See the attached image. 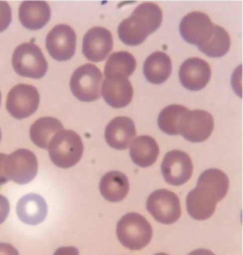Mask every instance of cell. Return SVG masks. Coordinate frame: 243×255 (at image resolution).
Listing matches in <instances>:
<instances>
[{
    "label": "cell",
    "instance_id": "34",
    "mask_svg": "<svg viewBox=\"0 0 243 255\" xmlns=\"http://www.w3.org/2000/svg\"><path fill=\"white\" fill-rule=\"evenodd\" d=\"M167 255V254H165V253H158V254H156V255Z\"/></svg>",
    "mask_w": 243,
    "mask_h": 255
},
{
    "label": "cell",
    "instance_id": "23",
    "mask_svg": "<svg viewBox=\"0 0 243 255\" xmlns=\"http://www.w3.org/2000/svg\"><path fill=\"white\" fill-rule=\"evenodd\" d=\"M62 129H64L63 125L60 121L53 117H44L38 119L31 126L29 133L31 140L35 145L47 149L55 134Z\"/></svg>",
    "mask_w": 243,
    "mask_h": 255
},
{
    "label": "cell",
    "instance_id": "18",
    "mask_svg": "<svg viewBox=\"0 0 243 255\" xmlns=\"http://www.w3.org/2000/svg\"><path fill=\"white\" fill-rule=\"evenodd\" d=\"M51 16L50 5L44 1H24L19 8L20 23L29 30H39L47 25Z\"/></svg>",
    "mask_w": 243,
    "mask_h": 255
},
{
    "label": "cell",
    "instance_id": "29",
    "mask_svg": "<svg viewBox=\"0 0 243 255\" xmlns=\"http://www.w3.org/2000/svg\"><path fill=\"white\" fill-rule=\"evenodd\" d=\"M10 211L8 200L3 195H0V225L6 220Z\"/></svg>",
    "mask_w": 243,
    "mask_h": 255
},
{
    "label": "cell",
    "instance_id": "32",
    "mask_svg": "<svg viewBox=\"0 0 243 255\" xmlns=\"http://www.w3.org/2000/svg\"><path fill=\"white\" fill-rule=\"evenodd\" d=\"M53 255H80L78 249L73 246L60 247L56 249Z\"/></svg>",
    "mask_w": 243,
    "mask_h": 255
},
{
    "label": "cell",
    "instance_id": "16",
    "mask_svg": "<svg viewBox=\"0 0 243 255\" xmlns=\"http://www.w3.org/2000/svg\"><path fill=\"white\" fill-rule=\"evenodd\" d=\"M102 96L113 108H124L130 104L133 89L130 82L120 77H106L103 83Z\"/></svg>",
    "mask_w": 243,
    "mask_h": 255
},
{
    "label": "cell",
    "instance_id": "12",
    "mask_svg": "<svg viewBox=\"0 0 243 255\" xmlns=\"http://www.w3.org/2000/svg\"><path fill=\"white\" fill-rule=\"evenodd\" d=\"M161 170L164 179L168 184L179 186L184 184L191 178L193 165L187 153L174 150L165 155Z\"/></svg>",
    "mask_w": 243,
    "mask_h": 255
},
{
    "label": "cell",
    "instance_id": "20",
    "mask_svg": "<svg viewBox=\"0 0 243 255\" xmlns=\"http://www.w3.org/2000/svg\"><path fill=\"white\" fill-rule=\"evenodd\" d=\"M127 177L120 171H112L103 176L100 182L101 195L110 202L123 201L129 192Z\"/></svg>",
    "mask_w": 243,
    "mask_h": 255
},
{
    "label": "cell",
    "instance_id": "9",
    "mask_svg": "<svg viewBox=\"0 0 243 255\" xmlns=\"http://www.w3.org/2000/svg\"><path fill=\"white\" fill-rule=\"evenodd\" d=\"M39 104L40 95L36 88L27 84H18L8 93L6 109L12 117L21 120L33 115Z\"/></svg>",
    "mask_w": 243,
    "mask_h": 255
},
{
    "label": "cell",
    "instance_id": "13",
    "mask_svg": "<svg viewBox=\"0 0 243 255\" xmlns=\"http://www.w3.org/2000/svg\"><path fill=\"white\" fill-rule=\"evenodd\" d=\"M218 202L219 201L217 195L211 187L197 183L196 187L188 194L186 208L192 219L198 221L207 220L216 211Z\"/></svg>",
    "mask_w": 243,
    "mask_h": 255
},
{
    "label": "cell",
    "instance_id": "25",
    "mask_svg": "<svg viewBox=\"0 0 243 255\" xmlns=\"http://www.w3.org/2000/svg\"><path fill=\"white\" fill-rule=\"evenodd\" d=\"M231 38L224 28L215 25L214 32L208 42L198 47V50L206 56L212 58H220L229 51Z\"/></svg>",
    "mask_w": 243,
    "mask_h": 255
},
{
    "label": "cell",
    "instance_id": "1",
    "mask_svg": "<svg viewBox=\"0 0 243 255\" xmlns=\"http://www.w3.org/2000/svg\"><path fill=\"white\" fill-rule=\"evenodd\" d=\"M162 20V10L153 2H144L118 28L119 38L128 46L142 44L147 37L157 30Z\"/></svg>",
    "mask_w": 243,
    "mask_h": 255
},
{
    "label": "cell",
    "instance_id": "27",
    "mask_svg": "<svg viewBox=\"0 0 243 255\" xmlns=\"http://www.w3.org/2000/svg\"><path fill=\"white\" fill-rule=\"evenodd\" d=\"M187 110L186 107L180 105H170L165 107L161 111L158 117L159 129L168 135H179V120L180 116Z\"/></svg>",
    "mask_w": 243,
    "mask_h": 255
},
{
    "label": "cell",
    "instance_id": "24",
    "mask_svg": "<svg viewBox=\"0 0 243 255\" xmlns=\"http://www.w3.org/2000/svg\"><path fill=\"white\" fill-rule=\"evenodd\" d=\"M136 68V61L131 53L126 51L113 53L106 62L104 75L106 77H120L127 79Z\"/></svg>",
    "mask_w": 243,
    "mask_h": 255
},
{
    "label": "cell",
    "instance_id": "11",
    "mask_svg": "<svg viewBox=\"0 0 243 255\" xmlns=\"http://www.w3.org/2000/svg\"><path fill=\"white\" fill-rule=\"evenodd\" d=\"M77 35L65 24L55 26L46 38V47L52 58L59 62L70 60L75 54Z\"/></svg>",
    "mask_w": 243,
    "mask_h": 255
},
{
    "label": "cell",
    "instance_id": "7",
    "mask_svg": "<svg viewBox=\"0 0 243 255\" xmlns=\"http://www.w3.org/2000/svg\"><path fill=\"white\" fill-rule=\"evenodd\" d=\"M147 211L159 223L171 225L181 216L180 199L174 192L158 189L149 195L146 203Z\"/></svg>",
    "mask_w": 243,
    "mask_h": 255
},
{
    "label": "cell",
    "instance_id": "30",
    "mask_svg": "<svg viewBox=\"0 0 243 255\" xmlns=\"http://www.w3.org/2000/svg\"><path fill=\"white\" fill-rule=\"evenodd\" d=\"M8 155L5 153H0V186L5 184L9 181V179L7 177L5 173V164Z\"/></svg>",
    "mask_w": 243,
    "mask_h": 255
},
{
    "label": "cell",
    "instance_id": "35",
    "mask_svg": "<svg viewBox=\"0 0 243 255\" xmlns=\"http://www.w3.org/2000/svg\"><path fill=\"white\" fill-rule=\"evenodd\" d=\"M1 139H2V132H1V129H0V141H1Z\"/></svg>",
    "mask_w": 243,
    "mask_h": 255
},
{
    "label": "cell",
    "instance_id": "2",
    "mask_svg": "<svg viewBox=\"0 0 243 255\" xmlns=\"http://www.w3.org/2000/svg\"><path fill=\"white\" fill-rule=\"evenodd\" d=\"M49 156L52 162L62 168H69L78 163L83 153V141L73 130L62 129L50 140Z\"/></svg>",
    "mask_w": 243,
    "mask_h": 255
},
{
    "label": "cell",
    "instance_id": "8",
    "mask_svg": "<svg viewBox=\"0 0 243 255\" xmlns=\"http://www.w3.org/2000/svg\"><path fill=\"white\" fill-rule=\"evenodd\" d=\"M5 173L9 180L24 185L34 180L38 174V159L33 152L18 149L7 156Z\"/></svg>",
    "mask_w": 243,
    "mask_h": 255
},
{
    "label": "cell",
    "instance_id": "33",
    "mask_svg": "<svg viewBox=\"0 0 243 255\" xmlns=\"http://www.w3.org/2000/svg\"><path fill=\"white\" fill-rule=\"evenodd\" d=\"M188 255H216L211 251L208 250V249H196V250L193 251L191 252Z\"/></svg>",
    "mask_w": 243,
    "mask_h": 255
},
{
    "label": "cell",
    "instance_id": "36",
    "mask_svg": "<svg viewBox=\"0 0 243 255\" xmlns=\"http://www.w3.org/2000/svg\"><path fill=\"white\" fill-rule=\"evenodd\" d=\"M1 99H2V95H1V92H0V106H1Z\"/></svg>",
    "mask_w": 243,
    "mask_h": 255
},
{
    "label": "cell",
    "instance_id": "31",
    "mask_svg": "<svg viewBox=\"0 0 243 255\" xmlns=\"http://www.w3.org/2000/svg\"><path fill=\"white\" fill-rule=\"evenodd\" d=\"M0 255H20L17 249L8 243H0Z\"/></svg>",
    "mask_w": 243,
    "mask_h": 255
},
{
    "label": "cell",
    "instance_id": "14",
    "mask_svg": "<svg viewBox=\"0 0 243 255\" xmlns=\"http://www.w3.org/2000/svg\"><path fill=\"white\" fill-rule=\"evenodd\" d=\"M113 47V35L105 28L100 26L92 28L83 38V53L91 62H100L105 60Z\"/></svg>",
    "mask_w": 243,
    "mask_h": 255
},
{
    "label": "cell",
    "instance_id": "22",
    "mask_svg": "<svg viewBox=\"0 0 243 255\" xmlns=\"http://www.w3.org/2000/svg\"><path fill=\"white\" fill-rule=\"evenodd\" d=\"M172 65L168 55L157 51L152 53L144 63V77L152 84L159 85L165 83L171 74Z\"/></svg>",
    "mask_w": 243,
    "mask_h": 255
},
{
    "label": "cell",
    "instance_id": "15",
    "mask_svg": "<svg viewBox=\"0 0 243 255\" xmlns=\"http://www.w3.org/2000/svg\"><path fill=\"white\" fill-rule=\"evenodd\" d=\"M211 77V68L205 61L194 57L185 61L179 71V78L183 87L196 92L206 87Z\"/></svg>",
    "mask_w": 243,
    "mask_h": 255
},
{
    "label": "cell",
    "instance_id": "4",
    "mask_svg": "<svg viewBox=\"0 0 243 255\" xmlns=\"http://www.w3.org/2000/svg\"><path fill=\"white\" fill-rule=\"evenodd\" d=\"M12 66L18 75L32 79L44 77L48 64L41 49L34 43H23L14 50Z\"/></svg>",
    "mask_w": 243,
    "mask_h": 255
},
{
    "label": "cell",
    "instance_id": "26",
    "mask_svg": "<svg viewBox=\"0 0 243 255\" xmlns=\"http://www.w3.org/2000/svg\"><path fill=\"white\" fill-rule=\"evenodd\" d=\"M198 184H204L211 187L216 192L219 201H222L228 193L229 179L225 173L216 168L206 170L200 175Z\"/></svg>",
    "mask_w": 243,
    "mask_h": 255
},
{
    "label": "cell",
    "instance_id": "10",
    "mask_svg": "<svg viewBox=\"0 0 243 255\" xmlns=\"http://www.w3.org/2000/svg\"><path fill=\"white\" fill-rule=\"evenodd\" d=\"M214 26L208 15L194 11L182 19L180 35L186 42L200 47L208 42L214 32Z\"/></svg>",
    "mask_w": 243,
    "mask_h": 255
},
{
    "label": "cell",
    "instance_id": "19",
    "mask_svg": "<svg viewBox=\"0 0 243 255\" xmlns=\"http://www.w3.org/2000/svg\"><path fill=\"white\" fill-rule=\"evenodd\" d=\"M17 214L19 219L26 225H38L47 217V203L41 195L28 194L17 203Z\"/></svg>",
    "mask_w": 243,
    "mask_h": 255
},
{
    "label": "cell",
    "instance_id": "5",
    "mask_svg": "<svg viewBox=\"0 0 243 255\" xmlns=\"http://www.w3.org/2000/svg\"><path fill=\"white\" fill-rule=\"evenodd\" d=\"M103 75L101 70L92 64L77 68L71 76L70 87L73 95L82 102H92L101 97Z\"/></svg>",
    "mask_w": 243,
    "mask_h": 255
},
{
    "label": "cell",
    "instance_id": "17",
    "mask_svg": "<svg viewBox=\"0 0 243 255\" xmlns=\"http://www.w3.org/2000/svg\"><path fill=\"white\" fill-rule=\"evenodd\" d=\"M136 135L135 124L127 117H117L106 128L105 138L107 144L117 150H126Z\"/></svg>",
    "mask_w": 243,
    "mask_h": 255
},
{
    "label": "cell",
    "instance_id": "21",
    "mask_svg": "<svg viewBox=\"0 0 243 255\" xmlns=\"http://www.w3.org/2000/svg\"><path fill=\"white\" fill-rule=\"evenodd\" d=\"M159 154V147L154 138L149 135L137 137L131 143L129 155L132 162L141 168L151 166Z\"/></svg>",
    "mask_w": 243,
    "mask_h": 255
},
{
    "label": "cell",
    "instance_id": "3",
    "mask_svg": "<svg viewBox=\"0 0 243 255\" xmlns=\"http://www.w3.org/2000/svg\"><path fill=\"white\" fill-rule=\"evenodd\" d=\"M116 233L124 247L130 250H140L150 243L153 229L144 216L137 213H129L118 222Z\"/></svg>",
    "mask_w": 243,
    "mask_h": 255
},
{
    "label": "cell",
    "instance_id": "6",
    "mask_svg": "<svg viewBox=\"0 0 243 255\" xmlns=\"http://www.w3.org/2000/svg\"><path fill=\"white\" fill-rule=\"evenodd\" d=\"M214 129V120L211 114L204 110H188L178 123V133L191 142H202L207 140Z\"/></svg>",
    "mask_w": 243,
    "mask_h": 255
},
{
    "label": "cell",
    "instance_id": "28",
    "mask_svg": "<svg viewBox=\"0 0 243 255\" xmlns=\"http://www.w3.org/2000/svg\"><path fill=\"white\" fill-rule=\"evenodd\" d=\"M12 20V12L9 4L5 1H0V32L8 29Z\"/></svg>",
    "mask_w": 243,
    "mask_h": 255
}]
</instances>
